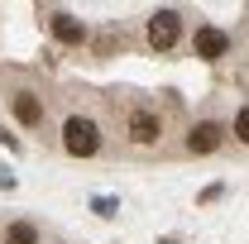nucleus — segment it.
I'll list each match as a JSON object with an SVG mask.
<instances>
[{"label": "nucleus", "mask_w": 249, "mask_h": 244, "mask_svg": "<svg viewBox=\"0 0 249 244\" xmlns=\"http://www.w3.org/2000/svg\"><path fill=\"white\" fill-rule=\"evenodd\" d=\"M62 153L67 158H96L101 153V124L91 115H67L62 120Z\"/></svg>", "instance_id": "1"}, {"label": "nucleus", "mask_w": 249, "mask_h": 244, "mask_svg": "<svg viewBox=\"0 0 249 244\" xmlns=\"http://www.w3.org/2000/svg\"><path fill=\"white\" fill-rule=\"evenodd\" d=\"M163 129H168V120L158 115V105H129L124 110V139L134 149H154L163 139Z\"/></svg>", "instance_id": "2"}, {"label": "nucleus", "mask_w": 249, "mask_h": 244, "mask_svg": "<svg viewBox=\"0 0 249 244\" xmlns=\"http://www.w3.org/2000/svg\"><path fill=\"white\" fill-rule=\"evenodd\" d=\"M144 38H149V48H158V53H173L178 48V38H182V15L178 10H154L149 15V24H144Z\"/></svg>", "instance_id": "3"}, {"label": "nucleus", "mask_w": 249, "mask_h": 244, "mask_svg": "<svg viewBox=\"0 0 249 244\" xmlns=\"http://www.w3.org/2000/svg\"><path fill=\"white\" fill-rule=\"evenodd\" d=\"M192 53L201 62H220L225 53H230V34L216 29V24H201V29L192 34Z\"/></svg>", "instance_id": "4"}, {"label": "nucleus", "mask_w": 249, "mask_h": 244, "mask_svg": "<svg viewBox=\"0 0 249 244\" xmlns=\"http://www.w3.org/2000/svg\"><path fill=\"white\" fill-rule=\"evenodd\" d=\"M225 144V124L220 120H196L187 129V153H196V158H206V153H216Z\"/></svg>", "instance_id": "5"}, {"label": "nucleus", "mask_w": 249, "mask_h": 244, "mask_svg": "<svg viewBox=\"0 0 249 244\" xmlns=\"http://www.w3.org/2000/svg\"><path fill=\"white\" fill-rule=\"evenodd\" d=\"M10 115L24 124V129H43V96L29 91V87L10 91Z\"/></svg>", "instance_id": "6"}, {"label": "nucleus", "mask_w": 249, "mask_h": 244, "mask_svg": "<svg viewBox=\"0 0 249 244\" xmlns=\"http://www.w3.org/2000/svg\"><path fill=\"white\" fill-rule=\"evenodd\" d=\"M48 29H53V38H58L62 48H82V43L91 38V29H87L77 15H67V10H53V15H48Z\"/></svg>", "instance_id": "7"}, {"label": "nucleus", "mask_w": 249, "mask_h": 244, "mask_svg": "<svg viewBox=\"0 0 249 244\" xmlns=\"http://www.w3.org/2000/svg\"><path fill=\"white\" fill-rule=\"evenodd\" d=\"M5 244H38V225L34 220H10L5 225Z\"/></svg>", "instance_id": "8"}, {"label": "nucleus", "mask_w": 249, "mask_h": 244, "mask_svg": "<svg viewBox=\"0 0 249 244\" xmlns=\"http://www.w3.org/2000/svg\"><path fill=\"white\" fill-rule=\"evenodd\" d=\"M91 211L110 220V215H120V201H115V196H91Z\"/></svg>", "instance_id": "9"}, {"label": "nucleus", "mask_w": 249, "mask_h": 244, "mask_svg": "<svg viewBox=\"0 0 249 244\" xmlns=\"http://www.w3.org/2000/svg\"><path fill=\"white\" fill-rule=\"evenodd\" d=\"M230 134H235L240 144H249V105H240V115H235V124H230Z\"/></svg>", "instance_id": "10"}, {"label": "nucleus", "mask_w": 249, "mask_h": 244, "mask_svg": "<svg viewBox=\"0 0 249 244\" xmlns=\"http://www.w3.org/2000/svg\"><path fill=\"white\" fill-rule=\"evenodd\" d=\"M220 192H225V187L216 182V187H206V192H201V196H196V201H201V206H211V201H220Z\"/></svg>", "instance_id": "11"}, {"label": "nucleus", "mask_w": 249, "mask_h": 244, "mask_svg": "<svg viewBox=\"0 0 249 244\" xmlns=\"http://www.w3.org/2000/svg\"><path fill=\"white\" fill-rule=\"evenodd\" d=\"M0 144H5V149H19V139H15V134H5V124H0Z\"/></svg>", "instance_id": "12"}]
</instances>
